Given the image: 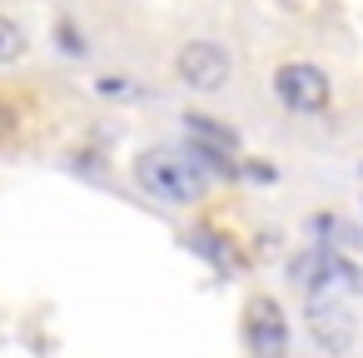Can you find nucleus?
I'll use <instances>...</instances> for the list:
<instances>
[{
	"label": "nucleus",
	"mask_w": 363,
	"mask_h": 358,
	"mask_svg": "<svg viewBox=\"0 0 363 358\" xmlns=\"http://www.w3.org/2000/svg\"><path fill=\"white\" fill-rule=\"evenodd\" d=\"M174 70H179V80H184L189 90H219V85L229 80V55H224V45H214V40H189V45L179 50Z\"/></svg>",
	"instance_id": "20e7f679"
},
{
	"label": "nucleus",
	"mask_w": 363,
	"mask_h": 358,
	"mask_svg": "<svg viewBox=\"0 0 363 358\" xmlns=\"http://www.w3.org/2000/svg\"><path fill=\"white\" fill-rule=\"evenodd\" d=\"M184 125H189V135H194V145H209V150H219V155H234V130H224V125H214L209 115H184Z\"/></svg>",
	"instance_id": "423d86ee"
},
{
	"label": "nucleus",
	"mask_w": 363,
	"mask_h": 358,
	"mask_svg": "<svg viewBox=\"0 0 363 358\" xmlns=\"http://www.w3.org/2000/svg\"><path fill=\"white\" fill-rule=\"evenodd\" d=\"M55 40H60V50H65V55H85V40H80V30H70L65 21L55 26Z\"/></svg>",
	"instance_id": "6e6552de"
},
{
	"label": "nucleus",
	"mask_w": 363,
	"mask_h": 358,
	"mask_svg": "<svg viewBox=\"0 0 363 358\" xmlns=\"http://www.w3.org/2000/svg\"><path fill=\"white\" fill-rule=\"evenodd\" d=\"M135 179L145 194H155L164 204H194L204 194V174L194 169V160H184L174 150H145L135 160Z\"/></svg>",
	"instance_id": "f257e3e1"
},
{
	"label": "nucleus",
	"mask_w": 363,
	"mask_h": 358,
	"mask_svg": "<svg viewBox=\"0 0 363 358\" xmlns=\"http://www.w3.org/2000/svg\"><path fill=\"white\" fill-rule=\"evenodd\" d=\"M308 333L323 353H348L353 343V313L333 298V293H313L308 298Z\"/></svg>",
	"instance_id": "39448f33"
},
{
	"label": "nucleus",
	"mask_w": 363,
	"mask_h": 358,
	"mask_svg": "<svg viewBox=\"0 0 363 358\" xmlns=\"http://www.w3.org/2000/svg\"><path fill=\"white\" fill-rule=\"evenodd\" d=\"M274 95H279L289 110H298V115H318V110L328 105V75H323L318 65H308V60H289V65H279V75H274Z\"/></svg>",
	"instance_id": "7ed1b4c3"
},
{
	"label": "nucleus",
	"mask_w": 363,
	"mask_h": 358,
	"mask_svg": "<svg viewBox=\"0 0 363 358\" xmlns=\"http://www.w3.org/2000/svg\"><path fill=\"white\" fill-rule=\"evenodd\" d=\"M21 55H26V30L11 16H0V65H16Z\"/></svg>",
	"instance_id": "0eeeda50"
},
{
	"label": "nucleus",
	"mask_w": 363,
	"mask_h": 358,
	"mask_svg": "<svg viewBox=\"0 0 363 358\" xmlns=\"http://www.w3.org/2000/svg\"><path fill=\"white\" fill-rule=\"evenodd\" d=\"M244 343H249V358H289V318L279 298L254 293L244 303Z\"/></svg>",
	"instance_id": "f03ea898"
}]
</instances>
